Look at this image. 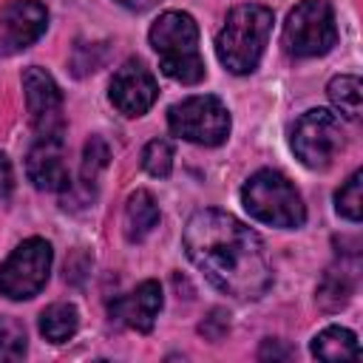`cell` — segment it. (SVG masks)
<instances>
[{"instance_id":"1","label":"cell","mask_w":363,"mask_h":363,"mask_svg":"<svg viewBox=\"0 0 363 363\" xmlns=\"http://www.w3.org/2000/svg\"><path fill=\"white\" fill-rule=\"evenodd\" d=\"M187 258L224 295L255 301L272 284V264L261 235L233 213L207 207L184 224Z\"/></svg>"},{"instance_id":"2","label":"cell","mask_w":363,"mask_h":363,"mask_svg":"<svg viewBox=\"0 0 363 363\" xmlns=\"http://www.w3.org/2000/svg\"><path fill=\"white\" fill-rule=\"evenodd\" d=\"M272 23L275 17L267 6H258V3L233 6L221 31L216 34L218 62L230 74H252L264 57Z\"/></svg>"},{"instance_id":"3","label":"cell","mask_w":363,"mask_h":363,"mask_svg":"<svg viewBox=\"0 0 363 363\" xmlns=\"http://www.w3.org/2000/svg\"><path fill=\"white\" fill-rule=\"evenodd\" d=\"M153 51L159 54V68L182 85H196L204 79V60L199 51V26L187 11H164L156 17L147 34Z\"/></svg>"},{"instance_id":"4","label":"cell","mask_w":363,"mask_h":363,"mask_svg":"<svg viewBox=\"0 0 363 363\" xmlns=\"http://www.w3.org/2000/svg\"><path fill=\"white\" fill-rule=\"evenodd\" d=\"M241 201L247 213L269 227L295 230L306 221V207L295 184L278 170H258L241 187Z\"/></svg>"},{"instance_id":"5","label":"cell","mask_w":363,"mask_h":363,"mask_svg":"<svg viewBox=\"0 0 363 363\" xmlns=\"http://www.w3.org/2000/svg\"><path fill=\"white\" fill-rule=\"evenodd\" d=\"M281 43L292 57H323L337 43L335 11L329 0H301L284 23Z\"/></svg>"},{"instance_id":"6","label":"cell","mask_w":363,"mask_h":363,"mask_svg":"<svg viewBox=\"0 0 363 363\" xmlns=\"http://www.w3.org/2000/svg\"><path fill=\"white\" fill-rule=\"evenodd\" d=\"M167 125L184 142L216 147L230 136V111L218 96L196 94L170 105Z\"/></svg>"},{"instance_id":"7","label":"cell","mask_w":363,"mask_h":363,"mask_svg":"<svg viewBox=\"0 0 363 363\" xmlns=\"http://www.w3.org/2000/svg\"><path fill=\"white\" fill-rule=\"evenodd\" d=\"M343 147L346 130L340 125V116H335L326 108L306 111L292 128V150L301 159V164L312 170H326Z\"/></svg>"},{"instance_id":"8","label":"cell","mask_w":363,"mask_h":363,"mask_svg":"<svg viewBox=\"0 0 363 363\" xmlns=\"http://www.w3.org/2000/svg\"><path fill=\"white\" fill-rule=\"evenodd\" d=\"M51 244L45 238H26L14 252L0 264V295L9 301L34 298L51 272Z\"/></svg>"},{"instance_id":"9","label":"cell","mask_w":363,"mask_h":363,"mask_svg":"<svg viewBox=\"0 0 363 363\" xmlns=\"http://www.w3.org/2000/svg\"><path fill=\"white\" fill-rule=\"evenodd\" d=\"M23 94H26V108L31 116V128L37 139H62L65 130V116H62V91L54 82V77L31 65L23 71Z\"/></svg>"},{"instance_id":"10","label":"cell","mask_w":363,"mask_h":363,"mask_svg":"<svg viewBox=\"0 0 363 363\" xmlns=\"http://www.w3.org/2000/svg\"><path fill=\"white\" fill-rule=\"evenodd\" d=\"M108 96H111V102H113V108L119 113H125V116H142L156 102L159 82H156L153 71L142 60H128V62H122L113 71Z\"/></svg>"},{"instance_id":"11","label":"cell","mask_w":363,"mask_h":363,"mask_svg":"<svg viewBox=\"0 0 363 363\" xmlns=\"http://www.w3.org/2000/svg\"><path fill=\"white\" fill-rule=\"evenodd\" d=\"M48 11L40 0H9L0 9V51L14 54L45 34Z\"/></svg>"},{"instance_id":"12","label":"cell","mask_w":363,"mask_h":363,"mask_svg":"<svg viewBox=\"0 0 363 363\" xmlns=\"http://www.w3.org/2000/svg\"><path fill=\"white\" fill-rule=\"evenodd\" d=\"M28 182L45 193H62L71 187L68 167L62 159V139H37L26 159Z\"/></svg>"},{"instance_id":"13","label":"cell","mask_w":363,"mask_h":363,"mask_svg":"<svg viewBox=\"0 0 363 363\" xmlns=\"http://www.w3.org/2000/svg\"><path fill=\"white\" fill-rule=\"evenodd\" d=\"M162 309V286L159 281H142L128 295H119L111 301V315L136 332H150L156 323V315Z\"/></svg>"},{"instance_id":"14","label":"cell","mask_w":363,"mask_h":363,"mask_svg":"<svg viewBox=\"0 0 363 363\" xmlns=\"http://www.w3.org/2000/svg\"><path fill=\"white\" fill-rule=\"evenodd\" d=\"M312 354L329 363L337 360H357L360 357V346H357V335L346 326H326L323 332H318L312 337Z\"/></svg>"},{"instance_id":"15","label":"cell","mask_w":363,"mask_h":363,"mask_svg":"<svg viewBox=\"0 0 363 363\" xmlns=\"http://www.w3.org/2000/svg\"><path fill=\"white\" fill-rule=\"evenodd\" d=\"M159 224V207L156 199L147 190H136L125 201V238L142 241L153 227Z\"/></svg>"},{"instance_id":"16","label":"cell","mask_w":363,"mask_h":363,"mask_svg":"<svg viewBox=\"0 0 363 363\" xmlns=\"http://www.w3.org/2000/svg\"><path fill=\"white\" fill-rule=\"evenodd\" d=\"M77 329H79V312H77L74 303H62L60 301V303L45 306L43 315H40V332L51 343L71 340L77 335Z\"/></svg>"},{"instance_id":"17","label":"cell","mask_w":363,"mask_h":363,"mask_svg":"<svg viewBox=\"0 0 363 363\" xmlns=\"http://www.w3.org/2000/svg\"><path fill=\"white\" fill-rule=\"evenodd\" d=\"M332 105L346 116V119H360V99H363V85L352 74H340L329 82L326 88Z\"/></svg>"},{"instance_id":"18","label":"cell","mask_w":363,"mask_h":363,"mask_svg":"<svg viewBox=\"0 0 363 363\" xmlns=\"http://www.w3.org/2000/svg\"><path fill=\"white\" fill-rule=\"evenodd\" d=\"M349 298H352V281H349V275H346L343 269H329V272L323 275L320 286H318V301H320V306L329 309V312H335V309H340Z\"/></svg>"},{"instance_id":"19","label":"cell","mask_w":363,"mask_h":363,"mask_svg":"<svg viewBox=\"0 0 363 363\" xmlns=\"http://www.w3.org/2000/svg\"><path fill=\"white\" fill-rule=\"evenodd\" d=\"M360 187H363V170H354L343 187L335 193V210L349 218V221H360L363 216V196H360Z\"/></svg>"},{"instance_id":"20","label":"cell","mask_w":363,"mask_h":363,"mask_svg":"<svg viewBox=\"0 0 363 363\" xmlns=\"http://www.w3.org/2000/svg\"><path fill=\"white\" fill-rule=\"evenodd\" d=\"M142 167L156 179H167L173 170V145L167 139H150L142 150Z\"/></svg>"},{"instance_id":"21","label":"cell","mask_w":363,"mask_h":363,"mask_svg":"<svg viewBox=\"0 0 363 363\" xmlns=\"http://www.w3.org/2000/svg\"><path fill=\"white\" fill-rule=\"evenodd\" d=\"M26 354V329L14 318H0V360H20Z\"/></svg>"},{"instance_id":"22","label":"cell","mask_w":363,"mask_h":363,"mask_svg":"<svg viewBox=\"0 0 363 363\" xmlns=\"http://www.w3.org/2000/svg\"><path fill=\"white\" fill-rule=\"evenodd\" d=\"M108 159H111V153H108L105 139L91 136V139L85 142V150H82V182H85V184H94V182L99 179V173L105 170Z\"/></svg>"},{"instance_id":"23","label":"cell","mask_w":363,"mask_h":363,"mask_svg":"<svg viewBox=\"0 0 363 363\" xmlns=\"http://www.w3.org/2000/svg\"><path fill=\"white\" fill-rule=\"evenodd\" d=\"M14 187V173H11V162L6 153H0V201H6L11 196Z\"/></svg>"},{"instance_id":"24","label":"cell","mask_w":363,"mask_h":363,"mask_svg":"<svg viewBox=\"0 0 363 363\" xmlns=\"http://www.w3.org/2000/svg\"><path fill=\"white\" fill-rule=\"evenodd\" d=\"M292 354V349H286V346H281V340H264V346H261V352H258V357L261 360H267V357H281V360H286Z\"/></svg>"},{"instance_id":"25","label":"cell","mask_w":363,"mask_h":363,"mask_svg":"<svg viewBox=\"0 0 363 363\" xmlns=\"http://www.w3.org/2000/svg\"><path fill=\"white\" fill-rule=\"evenodd\" d=\"M119 6H125V9H130V11H147V9H153L159 0H116Z\"/></svg>"}]
</instances>
